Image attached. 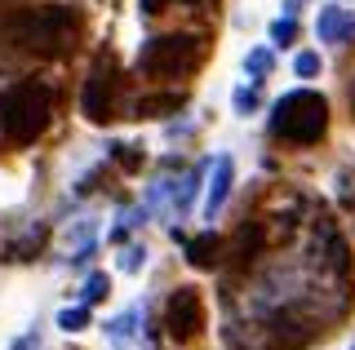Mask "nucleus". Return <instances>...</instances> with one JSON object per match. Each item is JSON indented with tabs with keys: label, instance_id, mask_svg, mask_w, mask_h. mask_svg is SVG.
<instances>
[{
	"label": "nucleus",
	"instance_id": "nucleus-4",
	"mask_svg": "<svg viewBox=\"0 0 355 350\" xmlns=\"http://www.w3.org/2000/svg\"><path fill=\"white\" fill-rule=\"evenodd\" d=\"M200 58H205V45H200L196 36H155L138 53V71H147V75H187V71L200 67Z\"/></svg>",
	"mask_w": 355,
	"mask_h": 350
},
{
	"label": "nucleus",
	"instance_id": "nucleus-14",
	"mask_svg": "<svg viewBox=\"0 0 355 350\" xmlns=\"http://www.w3.org/2000/svg\"><path fill=\"white\" fill-rule=\"evenodd\" d=\"M107 293H111V279H107V275H89L85 288H80V297H85V306H89V302H103Z\"/></svg>",
	"mask_w": 355,
	"mask_h": 350
},
{
	"label": "nucleus",
	"instance_id": "nucleus-9",
	"mask_svg": "<svg viewBox=\"0 0 355 350\" xmlns=\"http://www.w3.org/2000/svg\"><path fill=\"white\" fill-rule=\"evenodd\" d=\"M315 36L333 40V45H347V40H355V14H347L342 5H324L320 23H315Z\"/></svg>",
	"mask_w": 355,
	"mask_h": 350
},
{
	"label": "nucleus",
	"instance_id": "nucleus-12",
	"mask_svg": "<svg viewBox=\"0 0 355 350\" xmlns=\"http://www.w3.org/2000/svg\"><path fill=\"white\" fill-rule=\"evenodd\" d=\"M178 102H182V98H178V93H160V98H138V116H147V120H155V116H169V111H178Z\"/></svg>",
	"mask_w": 355,
	"mask_h": 350
},
{
	"label": "nucleus",
	"instance_id": "nucleus-5",
	"mask_svg": "<svg viewBox=\"0 0 355 350\" xmlns=\"http://www.w3.org/2000/svg\"><path fill=\"white\" fill-rule=\"evenodd\" d=\"M164 328L178 342H191V337L205 328V302H200L196 288H173L169 302H164Z\"/></svg>",
	"mask_w": 355,
	"mask_h": 350
},
{
	"label": "nucleus",
	"instance_id": "nucleus-24",
	"mask_svg": "<svg viewBox=\"0 0 355 350\" xmlns=\"http://www.w3.org/2000/svg\"><path fill=\"white\" fill-rule=\"evenodd\" d=\"M351 102H355V89H351Z\"/></svg>",
	"mask_w": 355,
	"mask_h": 350
},
{
	"label": "nucleus",
	"instance_id": "nucleus-19",
	"mask_svg": "<svg viewBox=\"0 0 355 350\" xmlns=\"http://www.w3.org/2000/svg\"><path fill=\"white\" fill-rule=\"evenodd\" d=\"M253 107H258V89H236V111L249 116Z\"/></svg>",
	"mask_w": 355,
	"mask_h": 350
},
{
	"label": "nucleus",
	"instance_id": "nucleus-13",
	"mask_svg": "<svg viewBox=\"0 0 355 350\" xmlns=\"http://www.w3.org/2000/svg\"><path fill=\"white\" fill-rule=\"evenodd\" d=\"M85 324H89V306H67V311L58 315V328H62V333H80Z\"/></svg>",
	"mask_w": 355,
	"mask_h": 350
},
{
	"label": "nucleus",
	"instance_id": "nucleus-25",
	"mask_svg": "<svg viewBox=\"0 0 355 350\" xmlns=\"http://www.w3.org/2000/svg\"><path fill=\"white\" fill-rule=\"evenodd\" d=\"M351 350H355V346H351Z\"/></svg>",
	"mask_w": 355,
	"mask_h": 350
},
{
	"label": "nucleus",
	"instance_id": "nucleus-7",
	"mask_svg": "<svg viewBox=\"0 0 355 350\" xmlns=\"http://www.w3.org/2000/svg\"><path fill=\"white\" fill-rule=\"evenodd\" d=\"M142 306H129L125 315H116V320L107 324V337L116 350H147V337H142Z\"/></svg>",
	"mask_w": 355,
	"mask_h": 350
},
{
	"label": "nucleus",
	"instance_id": "nucleus-2",
	"mask_svg": "<svg viewBox=\"0 0 355 350\" xmlns=\"http://www.w3.org/2000/svg\"><path fill=\"white\" fill-rule=\"evenodd\" d=\"M49 111H53L49 89L36 80H22L0 98V133L9 142H18V147H27V142H36L49 129Z\"/></svg>",
	"mask_w": 355,
	"mask_h": 350
},
{
	"label": "nucleus",
	"instance_id": "nucleus-17",
	"mask_svg": "<svg viewBox=\"0 0 355 350\" xmlns=\"http://www.w3.org/2000/svg\"><path fill=\"white\" fill-rule=\"evenodd\" d=\"M293 71L302 75V80H315V75H320V53L302 49V53H297V58H293Z\"/></svg>",
	"mask_w": 355,
	"mask_h": 350
},
{
	"label": "nucleus",
	"instance_id": "nucleus-3",
	"mask_svg": "<svg viewBox=\"0 0 355 350\" xmlns=\"http://www.w3.org/2000/svg\"><path fill=\"white\" fill-rule=\"evenodd\" d=\"M329 129V102L320 93L311 89H293L284 93L280 102H275L271 111V133L293 142V147H311V142H320Z\"/></svg>",
	"mask_w": 355,
	"mask_h": 350
},
{
	"label": "nucleus",
	"instance_id": "nucleus-11",
	"mask_svg": "<svg viewBox=\"0 0 355 350\" xmlns=\"http://www.w3.org/2000/svg\"><path fill=\"white\" fill-rule=\"evenodd\" d=\"M209 164H214V160L196 164V169L187 173L182 182H178V191H173V213H187V209H191V200H196V191H200V178H205V173H209Z\"/></svg>",
	"mask_w": 355,
	"mask_h": 350
},
{
	"label": "nucleus",
	"instance_id": "nucleus-22",
	"mask_svg": "<svg viewBox=\"0 0 355 350\" xmlns=\"http://www.w3.org/2000/svg\"><path fill=\"white\" fill-rule=\"evenodd\" d=\"M302 5H306V0H284V14H288V18H297V9H302Z\"/></svg>",
	"mask_w": 355,
	"mask_h": 350
},
{
	"label": "nucleus",
	"instance_id": "nucleus-1",
	"mask_svg": "<svg viewBox=\"0 0 355 350\" xmlns=\"http://www.w3.org/2000/svg\"><path fill=\"white\" fill-rule=\"evenodd\" d=\"M76 27H80V14L71 5H44V9H18L0 23V36L5 45H18L27 53H67L76 45Z\"/></svg>",
	"mask_w": 355,
	"mask_h": 350
},
{
	"label": "nucleus",
	"instance_id": "nucleus-8",
	"mask_svg": "<svg viewBox=\"0 0 355 350\" xmlns=\"http://www.w3.org/2000/svg\"><path fill=\"white\" fill-rule=\"evenodd\" d=\"M80 107H85L89 120H107L111 116V67H98L89 75V84L80 93Z\"/></svg>",
	"mask_w": 355,
	"mask_h": 350
},
{
	"label": "nucleus",
	"instance_id": "nucleus-10",
	"mask_svg": "<svg viewBox=\"0 0 355 350\" xmlns=\"http://www.w3.org/2000/svg\"><path fill=\"white\" fill-rule=\"evenodd\" d=\"M218 257H222V239L218 235H196V239H187V261L200 270H209V266H218Z\"/></svg>",
	"mask_w": 355,
	"mask_h": 350
},
{
	"label": "nucleus",
	"instance_id": "nucleus-15",
	"mask_svg": "<svg viewBox=\"0 0 355 350\" xmlns=\"http://www.w3.org/2000/svg\"><path fill=\"white\" fill-rule=\"evenodd\" d=\"M244 71H249L253 80H262V75L271 71V49H253L249 58H244Z\"/></svg>",
	"mask_w": 355,
	"mask_h": 350
},
{
	"label": "nucleus",
	"instance_id": "nucleus-6",
	"mask_svg": "<svg viewBox=\"0 0 355 350\" xmlns=\"http://www.w3.org/2000/svg\"><path fill=\"white\" fill-rule=\"evenodd\" d=\"M231 182H236V160L231 156H218L214 164H209V182H205V217H214L222 213V204H227V195H231Z\"/></svg>",
	"mask_w": 355,
	"mask_h": 350
},
{
	"label": "nucleus",
	"instance_id": "nucleus-21",
	"mask_svg": "<svg viewBox=\"0 0 355 350\" xmlns=\"http://www.w3.org/2000/svg\"><path fill=\"white\" fill-rule=\"evenodd\" d=\"M9 350H40V328H27V333H22Z\"/></svg>",
	"mask_w": 355,
	"mask_h": 350
},
{
	"label": "nucleus",
	"instance_id": "nucleus-20",
	"mask_svg": "<svg viewBox=\"0 0 355 350\" xmlns=\"http://www.w3.org/2000/svg\"><path fill=\"white\" fill-rule=\"evenodd\" d=\"M111 156H116L120 164H125V169H138V164H142V156H138V151H125V142H116V147H111Z\"/></svg>",
	"mask_w": 355,
	"mask_h": 350
},
{
	"label": "nucleus",
	"instance_id": "nucleus-23",
	"mask_svg": "<svg viewBox=\"0 0 355 350\" xmlns=\"http://www.w3.org/2000/svg\"><path fill=\"white\" fill-rule=\"evenodd\" d=\"M138 9H142V14H155V9H160V0H138Z\"/></svg>",
	"mask_w": 355,
	"mask_h": 350
},
{
	"label": "nucleus",
	"instance_id": "nucleus-18",
	"mask_svg": "<svg viewBox=\"0 0 355 350\" xmlns=\"http://www.w3.org/2000/svg\"><path fill=\"white\" fill-rule=\"evenodd\" d=\"M142 261H147V248H138V244H129L125 253H120V270H138Z\"/></svg>",
	"mask_w": 355,
	"mask_h": 350
},
{
	"label": "nucleus",
	"instance_id": "nucleus-16",
	"mask_svg": "<svg viewBox=\"0 0 355 350\" xmlns=\"http://www.w3.org/2000/svg\"><path fill=\"white\" fill-rule=\"evenodd\" d=\"M293 36H297V18H275V23H271V40H275V45H293Z\"/></svg>",
	"mask_w": 355,
	"mask_h": 350
}]
</instances>
